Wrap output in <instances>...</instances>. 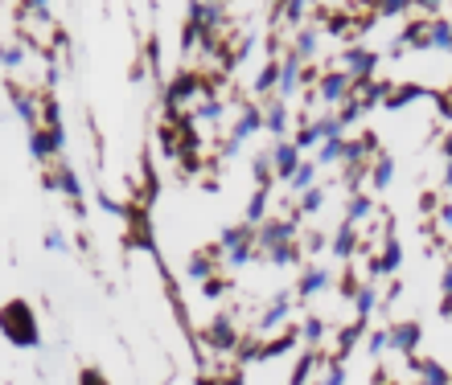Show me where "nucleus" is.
<instances>
[{"mask_svg":"<svg viewBox=\"0 0 452 385\" xmlns=\"http://www.w3.org/2000/svg\"><path fill=\"white\" fill-rule=\"evenodd\" d=\"M415 341H419V324H395L391 328V336H387V344H395V348H403V352H411L415 348Z\"/></svg>","mask_w":452,"mask_h":385,"instance_id":"1","label":"nucleus"}]
</instances>
